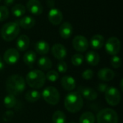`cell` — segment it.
<instances>
[{
    "label": "cell",
    "instance_id": "obj_43",
    "mask_svg": "<svg viewBox=\"0 0 123 123\" xmlns=\"http://www.w3.org/2000/svg\"><path fill=\"white\" fill-rule=\"evenodd\" d=\"M1 1V0H0V1Z\"/></svg>",
    "mask_w": 123,
    "mask_h": 123
},
{
    "label": "cell",
    "instance_id": "obj_41",
    "mask_svg": "<svg viewBox=\"0 0 123 123\" xmlns=\"http://www.w3.org/2000/svg\"><path fill=\"white\" fill-rule=\"evenodd\" d=\"M123 79H121V81H120V89H121V90H123Z\"/></svg>",
    "mask_w": 123,
    "mask_h": 123
},
{
    "label": "cell",
    "instance_id": "obj_3",
    "mask_svg": "<svg viewBox=\"0 0 123 123\" xmlns=\"http://www.w3.org/2000/svg\"><path fill=\"white\" fill-rule=\"evenodd\" d=\"M27 84L33 89H40L45 83V75L40 70H32L26 76Z\"/></svg>",
    "mask_w": 123,
    "mask_h": 123
},
{
    "label": "cell",
    "instance_id": "obj_17",
    "mask_svg": "<svg viewBox=\"0 0 123 123\" xmlns=\"http://www.w3.org/2000/svg\"><path fill=\"white\" fill-rule=\"evenodd\" d=\"M30 38L26 35H21L17 40L16 46L18 50L25 51L26 50L30 45Z\"/></svg>",
    "mask_w": 123,
    "mask_h": 123
},
{
    "label": "cell",
    "instance_id": "obj_14",
    "mask_svg": "<svg viewBox=\"0 0 123 123\" xmlns=\"http://www.w3.org/2000/svg\"><path fill=\"white\" fill-rule=\"evenodd\" d=\"M61 84L62 87L66 91H72L76 88V84L75 79L71 76H64L61 79Z\"/></svg>",
    "mask_w": 123,
    "mask_h": 123
},
{
    "label": "cell",
    "instance_id": "obj_16",
    "mask_svg": "<svg viewBox=\"0 0 123 123\" xmlns=\"http://www.w3.org/2000/svg\"><path fill=\"white\" fill-rule=\"evenodd\" d=\"M73 32V27L69 22H63L59 28V34L63 39L69 38Z\"/></svg>",
    "mask_w": 123,
    "mask_h": 123
},
{
    "label": "cell",
    "instance_id": "obj_18",
    "mask_svg": "<svg viewBox=\"0 0 123 123\" xmlns=\"http://www.w3.org/2000/svg\"><path fill=\"white\" fill-rule=\"evenodd\" d=\"M17 23L21 27L28 30V29H31L34 27V25L35 24V20L32 17L24 16L18 21Z\"/></svg>",
    "mask_w": 123,
    "mask_h": 123
},
{
    "label": "cell",
    "instance_id": "obj_23",
    "mask_svg": "<svg viewBox=\"0 0 123 123\" xmlns=\"http://www.w3.org/2000/svg\"><path fill=\"white\" fill-rule=\"evenodd\" d=\"M37 66L43 71H48L52 68L53 63L49 58L43 56L37 61Z\"/></svg>",
    "mask_w": 123,
    "mask_h": 123
},
{
    "label": "cell",
    "instance_id": "obj_40",
    "mask_svg": "<svg viewBox=\"0 0 123 123\" xmlns=\"http://www.w3.org/2000/svg\"><path fill=\"white\" fill-rule=\"evenodd\" d=\"M47 4H48V6H53L55 4V1H53V0H48L47 1Z\"/></svg>",
    "mask_w": 123,
    "mask_h": 123
},
{
    "label": "cell",
    "instance_id": "obj_2",
    "mask_svg": "<svg viewBox=\"0 0 123 123\" xmlns=\"http://www.w3.org/2000/svg\"><path fill=\"white\" fill-rule=\"evenodd\" d=\"M83 106V97L79 92H72L66 96L64 99V107L68 112L76 113L82 109Z\"/></svg>",
    "mask_w": 123,
    "mask_h": 123
},
{
    "label": "cell",
    "instance_id": "obj_33",
    "mask_svg": "<svg viewBox=\"0 0 123 123\" xmlns=\"http://www.w3.org/2000/svg\"><path fill=\"white\" fill-rule=\"evenodd\" d=\"M110 63L114 68H119L121 66L122 61H121V59L119 56L113 55V57L110 60Z\"/></svg>",
    "mask_w": 123,
    "mask_h": 123
},
{
    "label": "cell",
    "instance_id": "obj_21",
    "mask_svg": "<svg viewBox=\"0 0 123 123\" xmlns=\"http://www.w3.org/2000/svg\"><path fill=\"white\" fill-rule=\"evenodd\" d=\"M81 95L84 97L88 101H94L97 98V92L92 88L90 87H84L81 89L80 92Z\"/></svg>",
    "mask_w": 123,
    "mask_h": 123
},
{
    "label": "cell",
    "instance_id": "obj_27",
    "mask_svg": "<svg viewBox=\"0 0 123 123\" xmlns=\"http://www.w3.org/2000/svg\"><path fill=\"white\" fill-rule=\"evenodd\" d=\"M25 12H26L25 6L24 5H22V4H15L12 8V13L16 17H22L25 14Z\"/></svg>",
    "mask_w": 123,
    "mask_h": 123
},
{
    "label": "cell",
    "instance_id": "obj_28",
    "mask_svg": "<svg viewBox=\"0 0 123 123\" xmlns=\"http://www.w3.org/2000/svg\"><path fill=\"white\" fill-rule=\"evenodd\" d=\"M66 120V116L62 111H55L52 116V121L53 123H65Z\"/></svg>",
    "mask_w": 123,
    "mask_h": 123
},
{
    "label": "cell",
    "instance_id": "obj_6",
    "mask_svg": "<svg viewBox=\"0 0 123 123\" xmlns=\"http://www.w3.org/2000/svg\"><path fill=\"white\" fill-rule=\"evenodd\" d=\"M42 97L45 102L50 105H55L59 102L60 94L54 86H48L42 92Z\"/></svg>",
    "mask_w": 123,
    "mask_h": 123
},
{
    "label": "cell",
    "instance_id": "obj_7",
    "mask_svg": "<svg viewBox=\"0 0 123 123\" xmlns=\"http://www.w3.org/2000/svg\"><path fill=\"white\" fill-rule=\"evenodd\" d=\"M105 93V99L108 105L115 107L120 104L121 100V94L120 91L117 88L114 86L108 87Z\"/></svg>",
    "mask_w": 123,
    "mask_h": 123
},
{
    "label": "cell",
    "instance_id": "obj_34",
    "mask_svg": "<svg viewBox=\"0 0 123 123\" xmlns=\"http://www.w3.org/2000/svg\"><path fill=\"white\" fill-rule=\"evenodd\" d=\"M57 69H58V72H60V73H62V74L66 73L68 70L67 63L63 61H61L57 65Z\"/></svg>",
    "mask_w": 123,
    "mask_h": 123
},
{
    "label": "cell",
    "instance_id": "obj_15",
    "mask_svg": "<svg viewBox=\"0 0 123 123\" xmlns=\"http://www.w3.org/2000/svg\"><path fill=\"white\" fill-rule=\"evenodd\" d=\"M97 76L98 78L103 81H110L115 78V74L112 69L108 68H104L98 71Z\"/></svg>",
    "mask_w": 123,
    "mask_h": 123
},
{
    "label": "cell",
    "instance_id": "obj_29",
    "mask_svg": "<svg viewBox=\"0 0 123 123\" xmlns=\"http://www.w3.org/2000/svg\"><path fill=\"white\" fill-rule=\"evenodd\" d=\"M17 104V99L15 96L12 94L6 95L4 99V105L7 109L13 108Z\"/></svg>",
    "mask_w": 123,
    "mask_h": 123
},
{
    "label": "cell",
    "instance_id": "obj_39",
    "mask_svg": "<svg viewBox=\"0 0 123 123\" xmlns=\"http://www.w3.org/2000/svg\"><path fill=\"white\" fill-rule=\"evenodd\" d=\"M4 68V61H2L1 57L0 56V71L3 70Z\"/></svg>",
    "mask_w": 123,
    "mask_h": 123
},
{
    "label": "cell",
    "instance_id": "obj_19",
    "mask_svg": "<svg viewBox=\"0 0 123 123\" xmlns=\"http://www.w3.org/2000/svg\"><path fill=\"white\" fill-rule=\"evenodd\" d=\"M86 61L92 66H96L100 61V56L98 53L91 50L86 54Z\"/></svg>",
    "mask_w": 123,
    "mask_h": 123
},
{
    "label": "cell",
    "instance_id": "obj_38",
    "mask_svg": "<svg viewBox=\"0 0 123 123\" xmlns=\"http://www.w3.org/2000/svg\"><path fill=\"white\" fill-rule=\"evenodd\" d=\"M15 0H4V4L6 6H10L12 5Z\"/></svg>",
    "mask_w": 123,
    "mask_h": 123
},
{
    "label": "cell",
    "instance_id": "obj_30",
    "mask_svg": "<svg viewBox=\"0 0 123 123\" xmlns=\"http://www.w3.org/2000/svg\"><path fill=\"white\" fill-rule=\"evenodd\" d=\"M84 59V58L83 55H81L80 53L74 54L71 57V63L75 66H79L83 63Z\"/></svg>",
    "mask_w": 123,
    "mask_h": 123
},
{
    "label": "cell",
    "instance_id": "obj_11",
    "mask_svg": "<svg viewBox=\"0 0 123 123\" xmlns=\"http://www.w3.org/2000/svg\"><path fill=\"white\" fill-rule=\"evenodd\" d=\"M48 18L52 25H58L62 22L63 17L62 12L59 9L55 8H52L48 12Z\"/></svg>",
    "mask_w": 123,
    "mask_h": 123
},
{
    "label": "cell",
    "instance_id": "obj_24",
    "mask_svg": "<svg viewBox=\"0 0 123 123\" xmlns=\"http://www.w3.org/2000/svg\"><path fill=\"white\" fill-rule=\"evenodd\" d=\"M41 97V94L40 93L35 90V89H32V90H29L26 92L25 95V99L28 102H37Z\"/></svg>",
    "mask_w": 123,
    "mask_h": 123
},
{
    "label": "cell",
    "instance_id": "obj_20",
    "mask_svg": "<svg viewBox=\"0 0 123 123\" xmlns=\"http://www.w3.org/2000/svg\"><path fill=\"white\" fill-rule=\"evenodd\" d=\"M90 45L92 48L99 50L105 45V37L99 34L94 35L90 40Z\"/></svg>",
    "mask_w": 123,
    "mask_h": 123
},
{
    "label": "cell",
    "instance_id": "obj_42",
    "mask_svg": "<svg viewBox=\"0 0 123 123\" xmlns=\"http://www.w3.org/2000/svg\"></svg>",
    "mask_w": 123,
    "mask_h": 123
},
{
    "label": "cell",
    "instance_id": "obj_5",
    "mask_svg": "<svg viewBox=\"0 0 123 123\" xmlns=\"http://www.w3.org/2000/svg\"><path fill=\"white\" fill-rule=\"evenodd\" d=\"M97 123H118V114L111 108L101 110L96 117Z\"/></svg>",
    "mask_w": 123,
    "mask_h": 123
},
{
    "label": "cell",
    "instance_id": "obj_13",
    "mask_svg": "<svg viewBox=\"0 0 123 123\" xmlns=\"http://www.w3.org/2000/svg\"><path fill=\"white\" fill-rule=\"evenodd\" d=\"M27 8L30 13L35 15H40L43 10L42 4L38 0H29L27 3Z\"/></svg>",
    "mask_w": 123,
    "mask_h": 123
},
{
    "label": "cell",
    "instance_id": "obj_8",
    "mask_svg": "<svg viewBox=\"0 0 123 123\" xmlns=\"http://www.w3.org/2000/svg\"><path fill=\"white\" fill-rule=\"evenodd\" d=\"M121 43L120 40L116 37H110L105 44L106 51L112 55H116L120 50Z\"/></svg>",
    "mask_w": 123,
    "mask_h": 123
},
{
    "label": "cell",
    "instance_id": "obj_22",
    "mask_svg": "<svg viewBox=\"0 0 123 123\" xmlns=\"http://www.w3.org/2000/svg\"><path fill=\"white\" fill-rule=\"evenodd\" d=\"M35 50L40 55H45L49 52L50 45L47 42L44 40H40L35 43Z\"/></svg>",
    "mask_w": 123,
    "mask_h": 123
},
{
    "label": "cell",
    "instance_id": "obj_25",
    "mask_svg": "<svg viewBox=\"0 0 123 123\" xmlns=\"http://www.w3.org/2000/svg\"><path fill=\"white\" fill-rule=\"evenodd\" d=\"M36 53L32 50H30L25 53L23 56V61L27 66L32 67L36 61Z\"/></svg>",
    "mask_w": 123,
    "mask_h": 123
},
{
    "label": "cell",
    "instance_id": "obj_9",
    "mask_svg": "<svg viewBox=\"0 0 123 123\" xmlns=\"http://www.w3.org/2000/svg\"><path fill=\"white\" fill-rule=\"evenodd\" d=\"M74 48L79 52H85L89 48V41L83 35H76L72 41Z\"/></svg>",
    "mask_w": 123,
    "mask_h": 123
},
{
    "label": "cell",
    "instance_id": "obj_37",
    "mask_svg": "<svg viewBox=\"0 0 123 123\" xmlns=\"http://www.w3.org/2000/svg\"><path fill=\"white\" fill-rule=\"evenodd\" d=\"M109 86H107V84H99L97 86V89L99 92H102V93H105L106 92V90L107 89Z\"/></svg>",
    "mask_w": 123,
    "mask_h": 123
},
{
    "label": "cell",
    "instance_id": "obj_1",
    "mask_svg": "<svg viewBox=\"0 0 123 123\" xmlns=\"http://www.w3.org/2000/svg\"><path fill=\"white\" fill-rule=\"evenodd\" d=\"M25 86L26 84L25 79L19 74L10 76L6 81V89L7 92L14 96L22 93Z\"/></svg>",
    "mask_w": 123,
    "mask_h": 123
},
{
    "label": "cell",
    "instance_id": "obj_4",
    "mask_svg": "<svg viewBox=\"0 0 123 123\" xmlns=\"http://www.w3.org/2000/svg\"><path fill=\"white\" fill-rule=\"evenodd\" d=\"M20 28L18 23L9 22L4 25L1 30V35L5 41H12L18 36Z\"/></svg>",
    "mask_w": 123,
    "mask_h": 123
},
{
    "label": "cell",
    "instance_id": "obj_26",
    "mask_svg": "<svg viewBox=\"0 0 123 123\" xmlns=\"http://www.w3.org/2000/svg\"><path fill=\"white\" fill-rule=\"evenodd\" d=\"M95 121H96V117L91 112H84L79 118L80 123H94Z\"/></svg>",
    "mask_w": 123,
    "mask_h": 123
},
{
    "label": "cell",
    "instance_id": "obj_31",
    "mask_svg": "<svg viewBox=\"0 0 123 123\" xmlns=\"http://www.w3.org/2000/svg\"><path fill=\"white\" fill-rule=\"evenodd\" d=\"M45 78H46V79H48L49 81H50V82H54V81H56L58 79V78H59V74H58V73L56 71L51 70V71H48V73H47L46 75H45Z\"/></svg>",
    "mask_w": 123,
    "mask_h": 123
},
{
    "label": "cell",
    "instance_id": "obj_12",
    "mask_svg": "<svg viewBox=\"0 0 123 123\" xmlns=\"http://www.w3.org/2000/svg\"><path fill=\"white\" fill-rule=\"evenodd\" d=\"M52 55L58 60L62 61L67 55V50L64 45L60 43L55 44L51 48Z\"/></svg>",
    "mask_w": 123,
    "mask_h": 123
},
{
    "label": "cell",
    "instance_id": "obj_10",
    "mask_svg": "<svg viewBox=\"0 0 123 123\" xmlns=\"http://www.w3.org/2000/svg\"><path fill=\"white\" fill-rule=\"evenodd\" d=\"M19 58V53L17 50L14 48H9L5 51L3 55L4 61L9 64L13 65L15 64Z\"/></svg>",
    "mask_w": 123,
    "mask_h": 123
},
{
    "label": "cell",
    "instance_id": "obj_32",
    "mask_svg": "<svg viewBox=\"0 0 123 123\" xmlns=\"http://www.w3.org/2000/svg\"><path fill=\"white\" fill-rule=\"evenodd\" d=\"M9 17L8 8L5 6H0V22L6 20Z\"/></svg>",
    "mask_w": 123,
    "mask_h": 123
},
{
    "label": "cell",
    "instance_id": "obj_35",
    "mask_svg": "<svg viewBox=\"0 0 123 123\" xmlns=\"http://www.w3.org/2000/svg\"><path fill=\"white\" fill-rule=\"evenodd\" d=\"M94 73L92 69H86L81 74L82 78L85 80H90L94 77Z\"/></svg>",
    "mask_w": 123,
    "mask_h": 123
},
{
    "label": "cell",
    "instance_id": "obj_36",
    "mask_svg": "<svg viewBox=\"0 0 123 123\" xmlns=\"http://www.w3.org/2000/svg\"><path fill=\"white\" fill-rule=\"evenodd\" d=\"M14 116V113L13 111L7 110L4 113V115L2 116V119L5 122H9V121H10V120H12L13 119Z\"/></svg>",
    "mask_w": 123,
    "mask_h": 123
}]
</instances>
